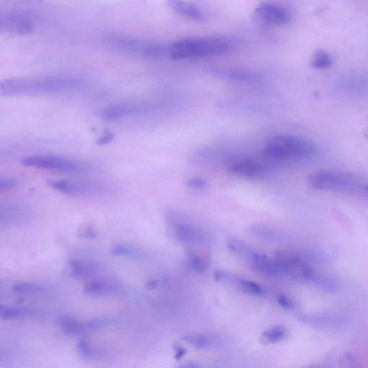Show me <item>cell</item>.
Here are the masks:
<instances>
[{
  "instance_id": "18",
  "label": "cell",
  "mask_w": 368,
  "mask_h": 368,
  "mask_svg": "<svg viewBox=\"0 0 368 368\" xmlns=\"http://www.w3.org/2000/svg\"><path fill=\"white\" fill-rule=\"evenodd\" d=\"M46 183L54 189L66 194L78 195L86 192V189L80 184L66 180L49 179L46 181Z\"/></svg>"
},
{
  "instance_id": "19",
  "label": "cell",
  "mask_w": 368,
  "mask_h": 368,
  "mask_svg": "<svg viewBox=\"0 0 368 368\" xmlns=\"http://www.w3.org/2000/svg\"><path fill=\"white\" fill-rule=\"evenodd\" d=\"M228 248L237 255L247 260L251 264L258 255V253L249 245L238 240H230L228 242Z\"/></svg>"
},
{
  "instance_id": "7",
  "label": "cell",
  "mask_w": 368,
  "mask_h": 368,
  "mask_svg": "<svg viewBox=\"0 0 368 368\" xmlns=\"http://www.w3.org/2000/svg\"><path fill=\"white\" fill-rule=\"evenodd\" d=\"M166 219L176 240L184 243H202L206 240V235L200 229L185 222L176 213L168 214Z\"/></svg>"
},
{
  "instance_id": "13",
  "label": "cell",
  "mask_w": 368,
  "mask_h": 368,
  "mask_svg": "<svg viewBox=\"0 0 368 368\" xmlns=\"http://www.w3.org/2000/svg\"><path fill=\"white\" fill-rule=\"evenodd\" d=\"M214 278L220 281L231 282L238 288L247 293L255 297L262 296L264 290L259 284L238 277V276L224 271H218L214 273Z\"/></svg>"
},
{
  "instance_id": "24",
  "label": "cell",
  "mask_w": 368,
  "mask_h": 368,
  "mask_svg": "<svg viewBox=\"0 0 368 368\" xmlns=\"http://www.w3.org/2000/svg\"><path fill=\"white\" fill-rule=\"evenodd\" d=\"M333 65L331 54L324 49L317 50L311 60V66L316 69H327Z\"/></svg>"
},
{
  "instance_id": "28",
  "label": "cell",
  "mask_w": 368,
  "mask_h": 368,
  "mask_svg": "<svg viewBox=\"0 0 368 368\" xmlns=\"http://www.w3.org/2000/svg\"><path fill=\"white\" fill-rule=\"evenodd\" d=\"M251 233L255 238L268 241H275L279 238L278 233H276L275 229L262 225L252 227L251 228Z\"/></svg>"
},
{
  "instance_id": "20",
  "label": "cell",
  "mask_w": 368,
  "mask_h": 368,
  "mask_svg": "<svg viewBox=\"0 0 368 368\" xmlns=\"http://www.w3.org/2000/svg\"><path fill=\"white\" fill-rule=\"evenodd\" d=\"M12 290L15 293L25 295H40L48 293L50 288L48 286L28 282H19L12 286Z\"/></svg>"
},
{
  "instance_id": "35",
  "label": "cell",
  "mask_w": 368,
  "mask_h": 368,
  "mask_svg": "<svg viewBox=\"0 0 368 368\" xmlns=\"http://www.w3.org/2000/svg\"><path fill=\"white\" fill-rule=\"evenodd\" d=\"M114 138L115 135L113 133L106 131L104 135L97 141V144L100 146L109 144L114 140Z\"/></svg>"
},
{
  "instance_id": "22",
  "label": "cell",
  "mask_w": 368,
  "mask_h": 368,
  "mask_svg": "<svg viewBox=\"0 0 368 368\" xmlns=\"http://www.w3.org/2000/svg\"><path fill=\"white\" fill-rule=\"evenodd\" d=\"M37 314V311L27 308H8L1 306L0 308V317L5 320H12L29 317Z\"/></svg>"
},
{
  "instance_id": "33",
  "label": "cell",
  "mask_w": 368,
  "mask_h": 368,
  "mask_svg": "<svg viewBox=\"0 0 368 368\" xmlns=\"http://www.w3.org/2000/svg\"><path fill=\"white\" fill-rule=\"evenodd\" d=\"M78 235L83 239H95L98 237L99 234L93 227L85 225L80 227Z\"/></svg>"
},
{
  "instance_id": "11",
  "label": "cell",
  "mask_w": 368,
  "mask_h": 368,
  "mask_svg": "<svg viewBox=\"0 0 368 368\" xmlns=\"http://www.w3.org/2000/svg\"><path fill=\"white\" fill-rule=\"evenodd\" d=\"M211 73L226 80L242 82L255 83L264 79L263 73L249 69L214 68L211 69Z\"/></svg>"
},
{
  "instance_id": "14",
  "label": "cell",
  "mask_w": 368,
  "mask_h": 368,
  "mask_svg": "<svg viewBox=\"0 0 368 368\" xmlns=\"http://www.w3.org/2000/svg\"><path fill=\"white\" fill-rule=\"evenodd\" d=\"M168 5L181 16L192 20H203L206 14L200 8L192 3L173 0L168 3Z\"/></svg>"
},
{
  "instance_id": "4",
  "label": "cell",
  "mask_w": 368,
  "mask_h": 368,
  "mask_svg": "<svg viewBox=\"0 0 368 368\" xmlns=\"http://www.w3.org/2000/svg\"><path fill=\"white\" fill-rule=\"evenodd\" d=\"M265 155L276 161H301L312 158L317 149L306 138L293 135H276L264 145Z\"/></svg>"
},
{
  "instance_id": "10",
  "label": "cell",
  "mask_w": 368,
  "mask_h": 368,
  "mask_svg": "<svg viewBox=\"0 0 368 368\" xmlns=\"http://www.w3.org/2000/svg\"><path fill=\"white\" fill-rule=\"evenodd\" d=\"M227 170L238 176L256 177L265 174L267 167L264 163L251 157H237L227 162Z\"/></svg>"
},
{
  "instance_id": "12",
  "label": "cell",
  "mask_w": 368,
  "mask_h": 368,
  "mask_svg": "<svg viewBox=\"0 0 368 368\" xmlns=\"http://www.w3.org/2000/svg\"><path fill=\"white\" fill-rule=\"evenodd\" d=\"M84 292L93 297H120L125 295L126 289L112 281L95 280L85 285Z\"/></svg>"
},
{
  "instance_id": "1",
  "label": "cell",
  "mask_w": 368,
  "mask_h": 368,
  "mask_svg": "<svg viewBox=\"0 0 368 368\" xmlns=\"http://www.w3.org/2000/svg\"><path fill=\"white\" fill-rule=\"evenodd\" d=\"M82 87L80 80L68 76L6 80L0 83V93L4 96L53 95L78 91Z\"/></svg>"
},
{
  "instance_id": "31",
  "label": "cell",
  "mask_w": 368,
  "mask_h": 368,
  "mask_svg": "<svg viewBox=\"0 0 368 368\" xmlns=\"http://www.w3.org/2000/svg\"><path fill=\"white\" fill-rule=\"evenodd\" d=\"M78 349L80 355L86 359H95L99 356V352L95 347L86 341H82L79 343Z\"/></svg>"
},
{
  "instance_id": "21",
  "label": "cell",
  "mask_w": 368,
  "mask_h": 368,
  "mask_svg": "<svg viewBox=\"0 0 368 368\" xmlns=\"http://www.w3.org/2000/svg\"><path fill=\"white\" fill-rule=\"evenodd\" d=\"M141 55L149 59H161L170 56V46L161 43H146Z\"/></svg>"
},
{
  "instance_id": "29",
  "label": "cell",
  "mask_w": 368,
  "mask_h": 368,
  "mask_svg": "<svg viewBox=\"0 0 368 368\" xmlns=\"http://www.w3.org/2000/svg\"><path fill=\"white\" fill-rule=\"evenodd\" d=\"M187 256V264L192 270L201 273L207 271L208 264L202 257L194 252H189Z\"/></svg>"
},
{
  "instance_id": "38",
  "label": "cell",
  "mask_w": 368,
  "mask_h": 368,
  "mask_svg": "<svg viewBox=\"0 0 368 368\" xmlns=\"http://www.w3.org/2000/svg\"><path fill=\"white\" fill-rule=\"evenodd\" d=\"M365 137L367 138V139L368 140V130L365 133Z\"/></svg>"
},
{
  "instance_id": "16",
  "label": "cell",
  "mask_w": 368,
  "mask_h": 368,
  "mask_svg": "<svg viewBox=\"0 0 368 368\" xmlns=\"http://www.w3.org/2000/svg\"><path fill=\"white\" fill-rule=\"evenodd\" d=\"M98 269V266L95 263L72 260L67 268V273L75 279H86L95 275Z\"/></svg>"
},
{
  "instance_id": "3",
  "label": "cell",
  "mask_w": 368,
  "mask_h": 368,
  "mask_svg": "<svg viewBox=\"0 0 368 368\" xmlns=\"http://www.w3.org/2000/svg\"><path fill=\"white\" fill-rule=\"evenodd\" d=\"M309 182L310 186L316 190L368 198V182L349 172L321 170L312 174Z\"/></svg>"
},
{
  "instance_id": "32",
  "label": "cell",
  "mask_w": 368,
  "mask_h": 368,
  "mask_svg": "<svg viewBox=\"0 0 368 368\" xmlns=\"http://www.w3.org/2000/svg\"><path fill=\"white\" fill-rule=\"evenodd\" d=\"M19 181L16 178L9 177L0 179V192L3 193L13 189L19 185Z\"/></svg>"
},
{
  "instance_id": "9",
  "label": "cell",
  "mask_w": 368,
  "mask_h": 368,
  "mask_svg": "<svg viewBox=\"0 0 368 368\" xmlns=\"http://www.w3.org/2000/svg\"><path fill=\"white\" fill-rule=\"evenodd\" d=\"M151 111L150 105L146 103L125 102L106 107L100 113V116L105 120H117L145 115Z\"/></svg>"
},
{
  "instance_id": "36",
  "label": "cell",
  "mask_w": 368,
  "mask_h": 368,
  "mask_svg": "<svg viewBox=\"0 0 368 368\" xmlns=\"http://www.w3.org/2000/svg\"><path fill=\"white\" fill-rule=\"evenodd\" d=\"M187 185L193 189H203L207 186V181L201 179H195L187 181Z\"/></svg>"
},
{
  "instance_id": "27",
  "label": "cell",
  "mask_w": 368,
  "mask_h": 368,
  "mask_svg": "<svg viewBox=\"0 0 368 368\" xmlns=\"http://www.w3.org/2000/svg\"><path fill=\"white\" fill-rule=\"evenodd\" d=\"M115 322V319L110 317L92 319L84 322L85 332L95 331L111 326Z\"/></svg>"
},
{
  "instance_id": "26",
  "label": "cell",
  "mask_w": 368,
  "mask_h": 368,
  "mask_svg": "<svg viewBox=\"0 0 368 368\" xmlns=\"http://www.w3.org/2000/svg\"><path fill=\"white\" fill-rule=\"evenodd\" d=\"M111 251L114 255L127 257L137 260H143L144 257L143 252L126 244L114 245Z\"/></svg>"
},
{
  "instance_id": "37",
  "label": "cell",
  "mask_w": 368,
  "mask_h": 368,
  "mask_svg": "<svg viewBox=\"0 0 368 368\" xmlns=\"http://www.w3.org/2000/svg\"><path fill=\"white\" fill-rule=\"evenodd\" d=\"M186 354H187V351L185 349H183L182 347H179L176 349V354L175 358L176 359H179L182 358Z\"/></svg>"
},
{
  "instance_id": "34",
  "label": "cell",
  "mask_w": 368,
  "mask_h": 368,
  "mask_svg": "<svg viewBox=\"0 0 368 368\" xmlns=\"http://www.w3.org/2000/svg\"><path fill=\"white\" fill-rule=\"evenodd\" d=\"M278 302L282 306V308L287 310H294L297 308L296 303L292 301L284 295H280L278 297Z\"/></svg>"
},
{
  "instance_id": "25",
  "label": "cell",
  "mask_w": 368,
  "mask_h": 368,
  "mask_svg": "<svg viewBox=\"0 0 368 368\" xmlns=\"http://www.w3.org/2000/svg\"><path fill=\"white\" fill-rule=\"evenodd\" d=\"M288 330L284 326L273 327L263 333L262 341L264 344L278 343L286 338Z\"/></svg>"
},
{
  "instance_id": "30",
  "label": "cell",
  "mask_w": 368,
  "mask_h": 368,
  "mask_svg": "<svg viewBox=\"0 0 368 368\" xmlns=\"http://www.w3.org/2000/svg\"><path fill=\"white\" fill-rule=\"evenodd\" d=\"M184 341L196 348L201 349L209 346L214 339L209 335H188L184 337Z\"/></svg>"
},
{
  "instance_id": "6",
  "label": "cell",
  "mask_w": 368,
  "mask_h": 368,
  "mask_svg": "<svg viewBox=\"0 0 368 368\" xmlns=\"http://www.w3.org/2000/svg\"><path fill=\"white\" fill-rule=\"evenodd\" d=\"M22 164L60 172H78L86 170L85 165L82 162L49 155L30 157L23 159Z\"/></svg>"
},
{
  "instance_id": "2",
  "label": "cell",
  "mask_w": 368,
  "mask_h": 368,
  "mask_svg": "<svg viewBox=\"0 0 368 368\" xmlns=\"http://www.w3.org/2000/svg\"><path fill=\"white\" fill-rule=\"evenodd\" d=\"M232 49L233 43L224 38H186L170 45V57L174 60L217 57L228 54Z\"/></svg>"
},
{
  "instance_id": "8",
  "label": "cell",
  "mask_w": 368,
  "mask_h": 368,
  "mask_svg": "<svg viewBox=\"0 0 368 368\" xmlns=\"http://www.w3.org/2000/svg\"><path fill=\"white\" fill-rule=\"evenodd\" d=\"M256 20L265 24L281 26L288 24L292 19V14L285 7L273 3H263L253 12Z\"/></svg>"
},
{
  "instance_id": "17",
  "label": "cell",
  "mask_w": 368,
  "mask_h": 368,
  "mask_svg": "<svg viewBox=\"0 0 368 368\" xmlns=\"http://www.w3.org/2000/svg\"><path fill=\"white\" fill-rule=\"evenodd\" d=\"M251 266L255 271L260 273L267 275H280L279 268L275 260L264 255L259 253Z\"/></svg>"
},
{
  "instance_id": "5",
  "label": "cell",
  "mask_w": 368,
  "mask_h": 368,
  "mask_svg": "<svg viewBox=\"0 0 368 368\" xmlns=\"http://www.w3.org/2000/svg\"><path fill=\"white\" fill-rule=\"evenodd\" d=\"M280 275H287L299 280L320 282L323 279L303 256L290 251H279L273 259Z\"/></svg>"
},
{
  "instance_id": "23",
  "label": "cell",
  "mask_w": 368,
  "mask_h": 368,
  "mask_svg": "<svg viewBox=\"0 0 368 368\" xmlns=\"http://www.w3.org/2000/svg\"><path fill=\"white\" fill-rule=\"evenodd\" d=\"M58 323L60 328L68 334L78 336L85 333L84 322L73 317H61Z\"/></svg>"
},
{
  "instance_id": "15",
  "label": "cell",
  "mask_w": 368,
  "mask_h": 368,
  "mask_svg": "<svg viewBox=\"0 0 368 368\" xmlns=\"http://www.w3.org/2000/svg\"><path fill=\"white\" fill-rule=\"evenodd\" d=\"M34 23L23 17H11L1 21V29L6 32L25 35L33 32Z\"/></svg>"
}]
</instances>
